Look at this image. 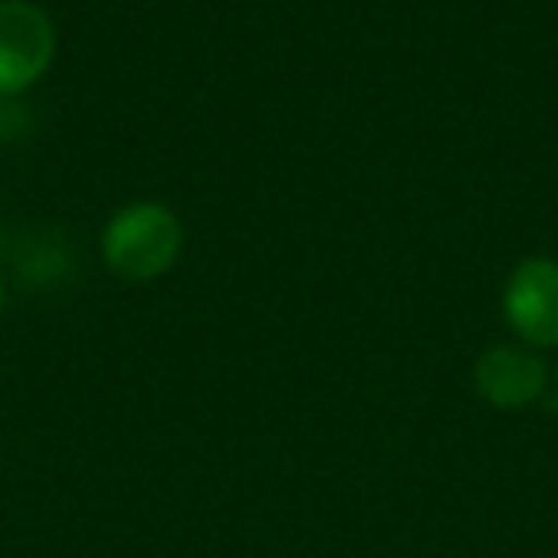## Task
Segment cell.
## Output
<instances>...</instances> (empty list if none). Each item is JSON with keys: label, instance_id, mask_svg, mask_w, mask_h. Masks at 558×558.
<instances>
[{"label": "cell", "instance_id": "obj_4", "mask_svg": "<svg viewBox=\"0 0 558 558\" xmlns=\"http://www.w3.org/2000/svg\"><path fill=\"white\" fill-rule=\"evenodd\" d=\"M474 387L497 410H524L547 387V367L520 344H494L474 364Z\"/></svg>", "mask_w": 558, "mask_h": 558}, {"label": "cell", "instance_id": "obj_1", "mask_svg": "<svg viewBox=\"0 0 558 558\" xmlns=\"http://www.w3.org/2000/svg\"><path fill=\"white\" fill-rule=\"evenodd\" d=\"M184 226L161 203H131L104 230V260L119 279L146 283L177 264Z\"/></svg>", "mask_w": 558, "mask_h": 558}, {"label": "cell", "instance_id": "obj_5", "mask_svg": "<svg viewBox=\"0 0 558 558\" xmlns=\"http://www.w3.org/2000/svg\"><path fill=\"white\" fill-rule=\"evenodd\" d=\"M0 311H4V288H0Z\"/></svg>", "mask_w": 558, "mask_h": 558}, {"label": "cell", "instance_id": "obj_3", "mask_svg": "<svg viewBox=\"0 0 558 558\" xmlns=\"http://www.w3.org/2000/svg\"><path fill=\"white\" fill-rule=\"evenodd\" d=\"M505 318L535 349L558 344V260L532 256L505 283Z\"/></svg>", "mask_w": 558, "mask_h": 558}, {"label": "cell", "instance_id": "obj_2", "mask_svg": "<svg viewBox=\"0 0 558 558\" xmlns=\"http://www.w3.org/2000/svg\"><path fill=\"white\" fill-rule=\"evenodd\" d=\"M58 35L32 0H0V96L32 88L54 62Z\"/></svg>", "mask_w": 558, "mask_h": 558}]
</instances>
